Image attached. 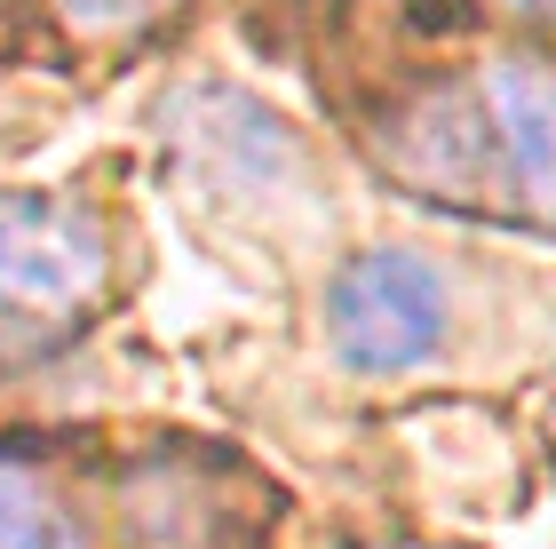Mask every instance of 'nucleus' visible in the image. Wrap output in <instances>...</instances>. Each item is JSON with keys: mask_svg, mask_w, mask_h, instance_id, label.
<instances>
[{"mask_svg": "<svg viewBox=\"0 0 556 549\" xmlns=\"http://www.w3.org/2000/svg\"><path fill=\"white\" fill-rule=\"evenodd\" d=\"M445 327H453V295L406 247H374V255L342 263L334 295H326V335L358 374H406L438 359Z\"/></svg>", "mask_w": 556, "mask_h": 549, "instance_id": "f03ea898", "label": "nucleus"}, {"mask_svg": "<svg viewBox=\"0 0 556 549\" xmlns=\"http://www.w3.org/2000/svg\"><path fill=\"white\" fill-rule=\"evenodd\" d=\"M485 120H493L501 167L517 176L525 208L556 215V72H541V64H493L485 72Z\"/></svg>", "mask_w": 556, "mask_h": 549, "instance_id": "7ed1b4c3", "label": "nucleus"}, {"mask_svg": "<svg viewBox=\"0 0 556 549\" xmlns=\"http://www.w3.org/2000/svg\"><path fill=\"white\" fill-rule=\"evenodd\" d=\"M64 9L80 16V24H136L151 0H64Z\"/></svg>", "mask_w": 556, "mask_h": 549, "instance_id": "39448f33", "label": "nucleus"}, {"mask_svg": "<svg viewBox=\"0 0 556 549\" xmlns=\"http://www.w3.org/2000/svg\"><path fill=\"white\" fill-rule=\"evenodd\" d=\"M509 9H556V0H509Z\"/></svg>", "mask_w": 556, "mask_h": 549, "instance_id": "423d86ee", "label": "nucleus"}, {"mask_svg": "<svg viewBox=\"0 0 556 549\" xmlns=\"http://www.w3.org/2000/svg\"><path fill=\"white\" fill-rule=\"evenodd\" d=\"M0 549H80V526L33 470L0 462Z\"/></svg>", "mask_w": 556, "mask_h": 549, "instance_id": "20e7f679", "label": "nucleus"}, {"mask_svg": "<svg viewBox=\"0 0 556 549\" xmlns=\"http://www.w3.org/2000/svg\"><path fill=\"white\" fill-rule=\"evenodd\" d=\"M104 295V232L40 191H0V342L33 351Z\"/></svg>", "mask_w": 556, "mask_h": 549, "instance_id": "f257e3e1", "label": "nucleus"}]
</instances>
